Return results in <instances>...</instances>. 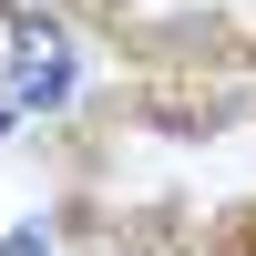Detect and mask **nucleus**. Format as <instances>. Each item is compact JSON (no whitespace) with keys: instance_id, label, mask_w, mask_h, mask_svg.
I'll list each match as a JSON object with an SVG mask.
<instances>
[{"instance_id":"f257e3e1","label":"nucleus","mask_w":256,"mask_h":256,"mask_svg":"<svg viewBox=\"0 0 256 256\" xmlns=\"http://www.w3.org/2000/svg\"><path fill=\"white\" fill-rule=\"evenodd\" d=\"M10 52H20V72H10V92H20V102H62V92H72V52H62L52 20H20Z\"/></svg>"}]
</instances>
